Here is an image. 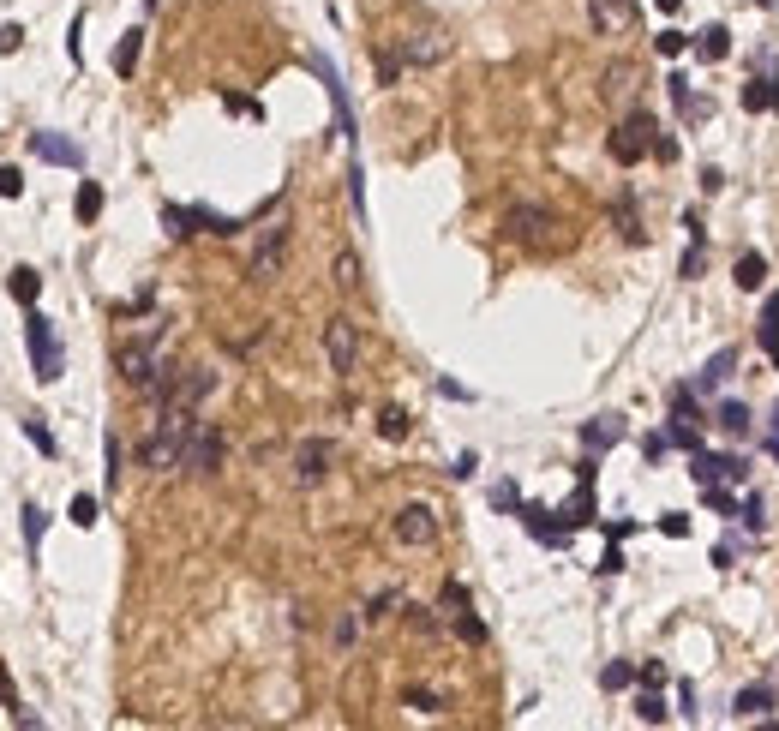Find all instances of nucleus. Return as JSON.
Instances as JSON below:
<instances>
[{
    "label": "nucleus",
    "mask_w": 779,
    "mask_h": 731,
    "mask_svg": "<svg viewBox=\"0 0 779 731\" xmlns=\"http://www.w3.org/2000/svg\"><path fill=\"white\" fill-rule=\"evenodd\" d=\"M192 432H198V408H174V402H162V420H156V432L138 444V468H150V474H168V468H180V456H186Z\"/></svg>",
    "instance_id": "nucleus-1"
},
{
    "label": "nucleus",
    "mask_w": 779,
    "mask_h": 731,
    "mask_svg": "<svg viewBox=\"0 0 779 731\" xmlns=\"http://www.w3.org/2000/svg\"><path fill=\"white\" fill-rule=\"evenodd\" d=\"M114 366H120V384L138 390V396H156V402H162V396L174 390V366L156 354V336H150V342H126V348L114 354Z\"/></svg>",
    "instance_id": "nucleus-2"
},
{
    "label": "nucleus",
    "mask_w": 779,
    "mask_h": 731,
    "mask_svg": "<svg viewBox=\"0 0 779 731\" xmlns=\"http://www.w3.org/2000/svg\"><path fill=\"white\" fill-rule=\"evenodd\" d=\"M288 240H294V228L288 222H270L264 234H258V246H252V264H246V282H276L282 276V264H288Z\"/></svg>",
    "instance_id": "nucleus-3"
},
{
    "label": "nucleus",
    "mask_w": 779,
    "mask_h": 731,
    "mask_svg": "<svg viewBox=\"0 0 779 731\" xmlns=\"http://www.w3.org/2000/svg\"><path fill=\"white\" fill-rule=\"evenodd\" d=\"M24 342H30V366H36V384H54L60 372H66V360H60V342H54V324L30 306V318H24Z\"/></svg>",
    "instance_id": "nucleus-4"
},
{
    "label": "nucleus",
    "mask_w": 779,
    "mask_h": 731,
    "mask_svg": "<svg viewBox=\"0 0 779 731\" xmlns=\"http://www.w3.org/2000/svg\"><path fill=\"white\" fill-rule=\"evenodd\" d=\"M324 360H330L336 378H354V366H360V324L348 312H336L324 324Z\"/></svg>",
    "instance_id": "nucleus-5"
},
{
    "label": "nucleus",
    "mask_w": 779,
    "mask_h": 731,
    "mask_svg": "<svg viewBox=\"0 0 779 731\" xmlns=\"http://www.w3.org/2000/svg\"><path fill=\"white\" fill-rule=\"evenodd\" d=\"M222 456H228L222 426H204V420H198V432H192V444H186V456H180V474H186V480H210V474L222 468Z\"/></svg>",
    "instance_id": "nucleus-6"
},
{
    "label": "nucleus",
    "mask_w": 779,
    "mask_h": 731,
    "mask_svg": "<svg viewBox=\"0 0 779 731\" xmlns=\"http://www.w3.org/2000/svg\"><path fill=\"white\" fill-rule=\"evenodd\" d=\"M654 132H660V126H654L648 114H630V120H624V126H618V132L606 138V150H612V162H618V168H636V162H642V156H648V150L660 144Z\"/></svg>",
    "instance_id": "nucleus-7"
},
{
    "label": "nucleus",
    "mask_w": 779,
    "mask_h": 731,
    "mask_svg": "<svg viewBox=\"0 0 779 731\" xmlns=\"http://www.w3.org/2000/svg\"><path fill=\"white\" fill-rule=\"evenodd\" d=\"M504 240H516V246H540L546 234H552V210L546 204H534V198H516L510 210H504Z\"/></svg>",
    "instance_id": "nucleus-8"
},
{
    "label": "nucleus",
    "mask_w": 779,
    "mask_h": 731,
    "mask_svg": "<svg viewBox=\"0 0 779 731\" xmlns=\"http://www.w3.org/2000/svg\"><path fill=\"white\" fill-rule=\"evenodd\" d=\"M438 612H444V624H450L462 642H474V648L486 642V624L474 618V600H468V588H462V582H444V594H438Z\"/></svg>",
    "instance_id": "nucleus-9"
},
{
    "label": "nucleus",
    "mask_w": 779,
    "mask_h": 731,
    "mask_svg": "<svg viewBox=\"0 0 779 731\" xmlns=\"http://www.w3.org/2000/svg\"><path fill=\"white\" fill-rule=\"evenodd\" d=\"M390 534H396V546H432L438 540V510L432 504H402L390 516Z\"/></svg>",
    "instance_id": "nucleus-10"
},
{
    "label": "nucleus",
    "mask_w": 779,
    "mask_h": 731,
    "mask_svg": "<svg viewBox=\"0 0 779 731\" xmlns=\"http://www.w3.org/2000/svg\"><path fill=\"white\" fill-rule=\"evenodd\" d=\"M396 54H402V66H438V60H450V36L426 24V30H408L396 42Z\"/></svg>",
    "instance_id": "nucleus-11"
},
{
    "label": "nucleus",
    "mask_w": 779,
    "mask_h": 731,
    "mask_svg": "<svg viewBox=\"0 0 779 731\" xmlns=\"http://www.w3.org/2000/svg\"><path fill=\"white\" fill-rule=\"evenodd\" d=\"M690 474H696V486H732V480H750V462H744V456L696 450V456H690Z\"/></svg>",
    "instance_id": "nucleus-12"
},
{
    "label": "nucleus",
    "mask_w": 779,
    "mask_h": 731,
    "mask_svg": "<svg viewBox=\"0 0 779 731\" xmlns=\"http://www.w3.org/2000/svg\"><path fill=\"white\" fill-rule=\"evenodd\" d=\"M330 462H336V444H330V438H306V444L294 450V486H324Z\"/></svg>",
    "instance_id": "nucleus-13"
},
{
    "label": "nucleus",
    "mask_w": 779,
    "mask_h": 731,
    "mask_svg": "<svg viewBox=\"0 0 779 731\" xmlns=\"http://www.w3.org/2000/svg\"><path fill=\"white\" fill-rule=\"evenodd\" d=\"M210 390H216V372H204V366H180V372H174V390H168L162 402H174V408H198Z\"/></svg>",
    "instance_id": "nucleus-14"
},
{
    "label": "nucleus",
    "mask_w": 779,
    "mask_h": 731,
    "mask_svg": "<svg viewBox=\"0 0 779 731\" xmlns=\"http://www.w3.org/2000/svg\"><path fill=\"white\" fill-rule=\"evenodd\" d=\"M588 18H594V36H630L636 6L630 0H588Z\"/></svg>",
    "instance_id": "nucleus-15"
},
{
    "label": "nucleus",
    "mask_w": 779,
    "mask_h": 731,
    "mask_svg": "<svg viewBox=\"0 0 779 731\" xmlns=\"http://www.w3.org/2000/svg\"><path fill=\"white\" fill-rule=\"evenodd\" d=\"M30 150L42 162H54V168H84V150L72 138H60V132H30Z\"/></svg>",
    "instance_id": "nucleus-16"
},
{
    "label": "nucleus",
    "mask_w": 779,
    "mask_h": 731,
    "mask_svg": "<svg viewBox=\"0 0 779 731\" xmlns=\"http://www.w3.org/2000/svg\"><path fill=\"white\" fill-rule=\"evenodd\" d=\"M636 84H642V66H636V60H612L606 78H600V96H606V102H630Z\"/></svg>",
    "instance_id": "nucleus-17"
},
{
    "label": "nucleus",
    "mask_w": 779,
    "mask_h": 731,
    "mask_svg": "<svg viewBox=\"0 0 779 731\" xmlns=\"http://www.w3.org/2000/svg\"><path fill=\"white\" fill-rule=\"evenodd\" d=\"M312 72L324 78V90H330V102H336V126L354 138V114H348V90H342V78H336V66L324 60V54H312Z\"/></svg>",
    "instance_id": "nucleus-18"
},
{
    "label": "nucleus",
    "mask_w": 779,
    "mask_h": 731,
    "mask_svg": "<svg viewBox=\"0 0 779 731\" xmlns=\"http://www.w3.org/2000/svg\"><path fill=\"white\" fill-rule=\"evenodd\" d=\"M582 444H588V450H612V444H624V414H600V420H588V426H582Z\"/></svg>",
    "instance_id": "nucleus-19"
},
{
    "label": "nucleus",
    "mask_w": 779,
    "mask_h": 731,
    "mask_svg": "<svg viewBox=\"0 0 779 731\" xmlns=\"http://www.w3.org/2000/svg\"><path fill=\"white\" fill-rule=\"evenodd\" d=\"M732 366H738V348H720V354L702 366V378H696V396H714V390L732 378Z\"/></svg>",
    "instance_id": "nucleus-20"
},
{
    "label": "nucleus",
    "mask_w": 779,
    "mask_h": 731,
    "mask_svg": "<svg viewBox=\"0 0 779 731\" xmlns=\"http://www.w3.org/2000/svg\"><path fill=\"white\" fill-rule=\"evenodd\" d=\"M732 714H738V720H768V714H774V690H768V684H750V690H738Z\"/></svg>",
    "instance_id": "nucleus-21"
},
{
    "label": "nucleus",
    "mask_w": 779,
    "mask_h": 731,
    "mask_svg": "<svg viewBox=\"0 0 779 731\" xmlns=\"http://www.w3.org/2000/svg\"><path fill=\"white\" fill-rule=\"evenodd\" d=\"M744 108H750V114H768V108H779V78H774V72H762V78H750V84H744Z\"/></svg>",
    "instance_id": "nucleus-22"
},
{
    "label": "nucleus",
    "mask_w": 779,
    "mask_h": 731,
    "mask_svg": "<svg viewBox=\"0 0 779 731\" xmlns=\"http://www.w3.org/2000/svg\"><path fill=\"white\" fill-rule=\"evenodd\" d=\"M138 54H144V30H126V36L114 42V72H120V78H132Z\"/></svg>",
    "instance_id": "nucleus-23"
},
{
    "label": "nucleus",
    "mask_w": 779,
    "mask_h": 731,
    "mask_svg": "<svg viewBox=\"0 0 779 731\" xmlns=\"http://www.w3.org/2000/svg\"><path fill=\"white\" fill-rule=\"evenodd\" d=\"M732 282H738L744 294H750V288H762V282H768V258H762V252H744V258H738V270H732Z\"/></svg>",
    "instance_id": "nucleus-24"
},
{
    "label": "nucleus",
    "mask_w": 779,
    "mask_h": 731,
    "mask_svg": "<svg viewBox=\"0 0 779 731\" xmlns=\"http://www.w3.org/2000/svg\"><path fill=\"white\" fill-rule=\"evenodd\" d=\"M714 426H720L726 438H750V408H744V402H720Z\"/></svg>",
    "instance_id": "nucleus-25"
},
{
    "label": "nucleus",
    "mask_w": 779,
    "mask_h": 731,
    "mask_svg": "<svg viewBox=\"0 0 779 731\" xmlns=\"http://www.w3.org/2000/svg\"><path fill=\"white\" fill-rule=\"evenodd\" d=\"M6 288H12V300H18V306H36V294H42V276H36V270H24V264H18V270H12V276H6Z\"/></svg>",
    "instance_id": "nucleus-26"
},
{
    "label": "nucleus",
    "mask_w": 779,
    "mask_h": 731,
    "mask_svg": "<svg viewBox=\"0 0 779 731\" xmlns=\"http://www.w3.org/2000/svg\"><path fill=\"white\" fill-rule=\"evenodd\" d=\"M696 48H702V60H726V54H732V30H726V24H708Z\"/></svg>",
    "instance_id": "nucleus-27"
},
{
    "label": "nucleus",
    "mask_w": 779,
    "mask_h": 731,
    "mask_svg": "<svg viewBox=\"0 0 779 731\" xmlns=\"http://www.w3.org/2000/svg\"><path fill=\"white\" fill-rule=\"evenodd\" d=\"M330 276H336V288H342V294H354V288H360V258H354V252H336Z\"/></svg>",
    "instance_id": "nucleus-28"
},
{
    "label": "nucleus",
    "mask_w": 779,
    "mask_h": 731,
    "mask_svg": "<svg viewBox=\"0 0 779 731\" xmlns=\"http://www.w3.org/2000/svg\"><path fill=\"white\" fill-rule=\"evenodd\" d=\"M42 534H48V510H42V504H24V540H30V558L42 552Z\"/></svg>",
    "instance_id": "nucleus-29"
},
{
    "label": "nucleus",
    "mask_w": 779,
    "mask_h": 731,
    "mask_svg": "<svg viewBox=\"0 0 779 731\" xmlns=\"http://www.w3.org/2000/svg\"><path fill=\"white\" fill-rule=\"evenodd\" d=\"M636 720H642V726H660V720H666V702H660V690H654V684L636 696Z\"/></svg>",
    "instance_id": "nucleus-30"
},
{
    "label": "nucleus",
    "mask_w": 779,
    "mask_h": 731,
    "mask_svg": "<svg viewBox=\"0 0 779 731\" xmlns=\"http://www.w3.org/2000/svg\"><path fill=\"white\" fill-rule=\"evenodd\" d=\"M96 216H102V186L84 180V186H78V222H96Z\"/></svg>",
    "instance_id": "nucleus-31"
},
{
    "label": "nucleus",
    "mask_w": 779,
    "mask_h": 731,
    "mask_svg": "<svg viewBox=\"0 0 779 731\" xmlns=\"http://www.w3.org/2000/svg\"><path fill=\"white\" fill-rule=\"evenodd\" d=\"M408 426H414V420H408L402 408H384V414H378V432H384L390 444H402V438H408Z\"/></svg>",
    "instance_id": "nucleus-32"
},
{
    "label": "nucleus",
    "mask_w": 779,
    "mask_h": 731,
    "mask_svg": "<svg viewBox=\"0 0 779 731\" xmlns=\"http://www.w3.org/2000/svg\"><path fill=\"white\" fill-rule=\"evenodd\" d=\"M18 426H24V438H30V444H36V450H42V456H54V450H60V444H54V432H48V426H42V420H36V414H24V420H18Z\"/></svg>",
    "instance_id": "nucleus-33"
},
{
    "label": "nucleus",
    "mask_w": 779,
    "mask_h": 731,
    "mask_svg": "<svg viewBox=\"0 0 779 731\" xmlns=\"http://www.w3.org/2000/svg\"><path fill=\"white\" fill-rule=\"evenodd\" d=\"M402 612H408V630H420V636H438V618H432V606H408V600H402Z\"/></svg>",
    "instance_id": "nucleus-34"
},
{
    "label": "nucleus",
    "mask_w": 779,
    "mask_h": 731,
    "mask_svg": "<svg viewBox=\"0 0 779 731\" xmlns=\"http://www.w3.org/2000/svg\"><path fill=\"white\" fill-rule=\"evenodd\" d=\"M702 504H708V510H720V516H738V504H732V492H726V486H702Z\"/></svg>",
    "instance_id": "nucleus-35"
},
{
    "label": "nucleus",
    "mask_w": 779,
    "mask_h": 731,
    "mask_svg": "<svg viewBox=\"0 0 779 731\" xmlns=\"http://www.w3.org/2000/svg\"><path fill=\"white\" fill-rule=\"evenodd\" d=\"M600 684H606V690H630V684H636V672H630L624 660H612V666L600 672Z\"/></svg>",
    "instance_id": "nucleus-36"
},
{
    "label": "nucleus",
    "mask_w": 779,
    "mask_h": 731,
    "mask_svg": "<svg viewBox=\"0 0 779 731\" xmlns=\"http://www.w3.org/2000/svg\"><path fill=\"white\" fill-rule=\"evenodd\" d=\"M96 498H72V528H96Z\"/></svg>",
    "instance_id": "nucleus-37"
},
{
    "label": "nucleus",
    "mask_w": 779,
    "mask_h": 731,
    "mask_svg": "<svg viewBox=\"0 0 779 731\" xmlns=\"http://www.w3.org/2000/svg\"><path fill=\"white\" fill-rule=\"evenodd\" d=\"M738 522H744L750 534H762V498H756V492H750V498L738 504Z\"/></svg>",
    "instance_id": "nucleus-38"
},
{
    "label": "nucleus",
    "mask_w": 779,
    "mask_h": 731,
    "mask_svg": "<svg viewBox=\"0 0 779 731\" xmlns=\"http://www.w3.org/2000/svg\"><path fill=\"white\" fill-rule=\"evenodd\" d=\"M408 708H414V714H444V696H432V690H408Z\"/></svg>",
    "instance_id": "nucleus-39"
},
{
    "label": "nucleus",
    "mask_w": 779,
    "mask_h": 731,
    "mask_svg": "<svg viewBox=\"0 0 779 731\" xmlns=\"http://www.w3.org/2000/svg\"><path fill=\"white\" fill-rule=\"evenodd\" d=\"M666 450H672V432H648V438H642V456H648V462H660Z\"/></svg>",
    "instance_id": "nucleus-40"
},
{
    "label": "nucleus",
    "mask_w": 779,
    "mask_h": 731,
    "mask_svg": "<svg viewBox=\"0 0 779 731\" xmlns=\"http://www.w3.org/2000/svg\"><path fill=\"white\" fill-rule=\"evenodd\" d=\"M102 462H108V468H102V474H108V486H120V444H114V438L102 444Z\"/></svg>",
    "instance_id": "nucleus-41"
},
{
    "label": "nucleus",
    "mask_w": 779,
    "mask_h": 731,
    "mask_svg": "<svg viewBox=\"0 0 779 731\" xmlns=\"http://www.w3.org/2000/svg\"><path fill=\"white\" fill-rule=\"evenodd\" d=\"M702 276V240H690V252H684V282H696Z\"/></svg>",
    "instance_id": "nucleus-42"
},
{
    "label": "nucleus",
    "mask_w": 779,
    "mask_h": 731,
    "mask_svg": "<svg viewBox=\"0 0 779 731\" xmlns=\"http://www.w3.org/2000/svg\"><path fill=\"white\" fill-rule=\"evenodd\" d=\"M24 192V174L18 168H0V198H18Z\"/></svg>",
    "instance_id": "nucleus-43"
},
{
    "label": "nucleus",
    "mask_w": 779,
    "mask_h": 731,
    "mask_svg": "<svg viewBox=\"0 0 779 731\" xmlns=\"http://www.w3.org/2000/svg\"><path fill=\"white\" fill-rule=\"evenodd\" d=\"M762 336H779V294H768V306H762Z\"/></svg>",
    "instance_id": "nucleus-44"
},
{
    "label": "nucleus",
    "mask_w": 779,
    "mask_h": 731,
    "mask_svg": "<svg viewBox=\"0 0 779 731\" xmlns=\"http://www.w3.org/2000/svg\"><path fill=\"white\" fill-rule=\"evenodd\" d=\"M690 42H684V30H660V54H684Z\"/></svg>",
    "instance_id": "nucleus-45"
},
{
    "label": "nucleus",
    "mask_w": 779,
    "mask_h": 731,
    "mask_svg": "<svg viewBox=\"0 0 779 731\" xmlns=\"http://www.w3.org/2000/svg\"><path fill=\"white\" fill-rule=\"evenodd\" d=\"M492 504H498V510H516L522 498H516V486H492Z\"/></svg>",
    "instance_id": "nucleus-46"
},
{
    "label": "nucleus",
    "mask_w": 779,
    "mask_h": 731,
    "mask_svg": "<svg viewBox=\"0 0 779 731\" xmlns=\"http://www.w3.org/2000/svg\"><path fill=\"white\" fill-rule=\"evenodd\" d=\"M18 42H24V30H18V24H0V54H12Z\"/></svg>",
    "instance_id": "nucleus-47"
},
{
    "label": "nucleus",
    "mask_w": 779,
    "mask_h": 731,
    "mask_svg": "<svg viewBox=\"0 0 779 731\" xmlns=\"http://www.w3.org/2000/svg\"><path fill=\"white\" fill-rule=\"evenodd\" d=\"M0 702H6L12 714H18V690H12V678H6V660H0Z\"/></svg>",
    "instance_id": "nucleus-48"
},
{
    "label": "nucleus",
    "mask_w": 779,
    "mask_h": 731,
    "mask_svg": "<svg viewBox=\"0 0 779 731\" xmlns=\"http://www.w3.org/2000/svg\"><path fill=\"white\" fill-rule=\"evenodd\" d=\"M762 348H768V354H774V366H779V336H762Z\"/></svg>",
    "instance_id": "nucleus-49"
},
{
    "label": "nucleus",
    "mask_w": 779,
    "mask_h": 731,
    "mask_svg": "<svg viewBox=\"0 0 779 731\" xmlns=\"http://www.w3.org/2000/svg\"><path fill=\"white\" fill-rule=\"evenodd\" d=\"M768 426H774V432H779V402H774V420H768Z\"/></svg>",
    "instance_id": "nucleus-50"
},
{
    "label": "nucleus",
    "mask_w": 779,
    "mask_h": 731,
    "mask_svg": "<svg viewBox=\"0 0 779 731\" xmlns=\"http://www.w3.org/2000/svg\"><path fill=\"white\" fill-rule=\"evenodd\" d=\"M762 6H774V0H762Z\"/></svg>",
    "instance_id": "nucleus-51"
},
{
    "label": "nucleus",
    "mask_w": 779,
    "mask_h": 731,
    "mask_svg": "<svg viewBox=\"0 0 779 731\" xmlns=\"http://www.w3.org/2000/svg\"><path fill=\"white\" fill-rule=\"evenodd\" d=\"M144 6H156V0H144Z\"/></svg>",
    "instance_id": "nucleus-52"
}]
</instances>
